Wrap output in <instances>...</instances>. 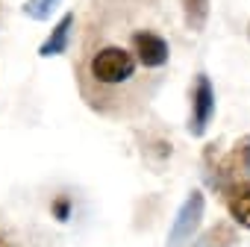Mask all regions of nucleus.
Returning <instances> with one entry per match:
<instances>
[{
	"instance_id": "nucleus-3",
	"label": "nucleus",
	"mask_w": 250,
	"mask_h": 247,
	"mask_svg": "<svg viewBox=\"0 0 250 247\" xmlns=\"http://www.w3.org/2000/svg\"><path fill=\"white\" fill-rule=\"evenodd\" d=\"M203 209H206V197L203 191H188V197L183 200V206L177 209V218L171 224L168 232V247H183L186 241H191V235L197 232L200 221H203Z\"/></svg>"
},
{
	"instance_id": "nucleus-2",
	"label": "nucleus",
	"mask_w": 250,
	"mask_h": 247,
	"mask_svg": "<svg viewBox=\"0 0 250 247\" xmlns=\"http://www.w3.org/2000/svg\"><path fill=\"white\" fill-rule=\"evenodd\" d=\"M127 47L133 50V56L139 59V65L147 68V71H159V68H165L168 59H171V44H168V39L159 36L156 30H145V27L133 30Z\"/></svg>"
},
{
	"instance_id": "nucleus-9",
	"label": "nucleus",
	"mask_w": 250,
	"mask_h": 247,
	"mask_svg": "<svg viewBox=\"0 0 250 247\" xmlns=\"http://www.w3.org/2000/svg\"><path fill=\"white\" fill-rule=\"evenodd\" d=\"M232 241H235V232L229 229V226H215V229H209L203 238H197L191 247H232Z\"/></svg>"
},
{
	"instance_id": "nucleus-4",
	"label": "nucleus",
	"mask_w": 250,
	"mask_h": 247,
	"mask_svg": "<svg viewBox=\"0 0 250 247\" xmlns=\"http://www.w3.org/2000/svg\"><path fill=\"white\" fill-rule=\"evenodd\" d=\"M247 177H250V136H241L232 144V150L224 159L215 162V168H212V185L227 188V185H232L238 180H247Z\"/></svg>"
},
{
	"instance_id": "nucleus-8",
	"label": "nucleus",
	"mask_w": 250,
	"mask_h": 247,
	"mask_svg": "<svg viewBox=\"0 0 250 247\" xmlns=\"http://www.w3.org/2000/svg\"><path fill=\"white\" fill-rule=\"evenodd\" d=\"M183 6V21L191 33H203L209 21V0H180Z\"/></svg>"
},
{
	"instance_id": "nucleus-6",
	"label": "nucleus",
	"mask_w": 250,
	"mask_h": 247,
	"mask_svg": "<svg viewBox=\"0 0 250 247\" xmlns=\"http://www.w3.org/2000/svg\"><path fill=\"white\" fill-rule=\"evenodd\" d=\"M74 27H77V15H74V12H65V15L53 24V30L47 33V39L42 41L39 56H42V59H50V56H62V53H68L71 39H74Z\"/></svg>"
},
{
	"instance_id": "nucleus-10",
	"label": "nucleus",
	"mask_w": 250,
	"mask_h": 247,
	"mask_svg": "<svg viewBox=\"0 0 250 247\" xmlns=\"http://www.w3.org/2000/svg\"><path fill=\"white\" fill-rule=\"evenodd\" d=\"M62 0H24V15L33 21H47Z\"/></svg>"
},
{
	"instance_id": "nucleus-12",
	"label": "nucleus",
	"mask_w": 250,
	"mask_h": 247,
	"mask_svg": "<svg viewBox=\"0 0 250 247\" xmlns=\"http://www.w3.org/2000/svg\"><path fill=\"white\" fill-rule=\"evenodd\" d=\"M0 247H9V244H6V238H3V235H0Z\"/></svg>"
},
{
	"instance_id": "nucleus-1",
	"label": "nucleus",
	"mask_w": 250,
	"mask_h": 247,
	"mask_svg": "<svg viewBox=\"0 0 250 247\" xmlns=\"http://www.w3.org/2000/svg\"><path fill=\"white\" fill-rule=\"evenodd\" d=\"M139 59L133 56L130 47L118 41L100 44L85 53L83 62V94L94 109H103L106 100H121L136 77H139Z\"/></svg>"
},
{
	"instance_id": "nucleus-5",
	"label": "nucleus",
	"mask_w": 250,
	"mask_h": 247,
	"mask_svg": "<svg viewBox=\"0 0 250 247\" xmlns=\"http://www.w3.org/2000/svg\"><path fill=\"white\" fill-rule=\"evenodd\" d=\"M215 118V85L206 74L194 77V88H191V118H188V133L194 139H200L209 130V121Z\"/></svg>"
},
{
	"instance_id": "nucleus-11",
	"label": "nucleus",
	"mask_w": 250,
	"mask_h": 247,
	"mask_svg": "<svg viewBox=\"0 0 250 247\" xmlns=\"http://www.w3.org/2000/svg\"><path fill=\"white\" fill-rule=\"evenodd\" d=\"M50 215H53L59 224H65V221L74 215V200H71L68 194H56V197L50 200Z\"/></svg>"
},
{
	"instance_id": "nucleus-7",
	"label": "nucleus",
	"mask_w": 250,
	"mask_h": 247,
	"mask_svg": "<svg viewBox=\"0 0 250 247\" xmlns=\"http://www.w3.org/2000/svg\"><path fill=\"white\" fill-rule=\"evenodd\" d=\"M224 203H227L229 218L238 226L250 229V180H238V183L227 185L224 188Z\"/></svg>"
},
{
	"instance_id": "nucleus-13",
	"label": "nucleus",
	"mask_w": 250,
	"mask_h": 247,
	"mask_svg": "<svg viewBox=\"0 0 250 247\" xmlns=\"http://www.w3.org/2000/svg\"><path fill=\"white\" fill-rule=\"evenodd\" d=\"M247 39H250V21H247Z\"/></svg>"
}]
</instances>
